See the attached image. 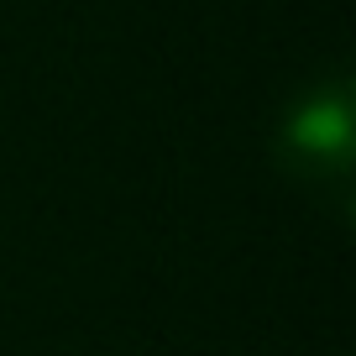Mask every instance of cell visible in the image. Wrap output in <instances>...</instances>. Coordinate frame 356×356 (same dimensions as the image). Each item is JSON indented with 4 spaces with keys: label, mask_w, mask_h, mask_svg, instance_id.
Masks as SVG:
<instances>
[{
    "label": "cell",
    "mask_w": 356,
    "mask_h": 356,
    "mask_svg": "<svg viewBox=\"0 0 356 356\" xmlns=\"http://www.w3.org/2000/svg\"><path fill=\"white\" fill-rule=\"evenodd\" d=\"M273 157L278 168L320 194L341 220H351V194H356V95L351 79L335 74L325 84H309L299 100L283 111L273 131Z\"/></svg>",
    "instance_id": "1"
}]
</instances>
